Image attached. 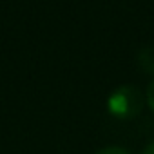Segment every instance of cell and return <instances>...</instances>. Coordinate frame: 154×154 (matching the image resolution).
Here are the masks:
<instances>
[{
  "label": "cell",
  "mask_w": 154,
  "mask_h": 154,
  "mask_svg": "<svg viewBox=\"0 0 154 154\" xmlns=\"http://www.w3.org/2000/svg\"><path fill=\"white\" fill-rule=\"evenodd\" d=\"M94 154H129V150L123 149V147H114L112 145V147H103V149H100Z\"/></svg>",
  "instance_id": "cell-3"
},
{
  "label": "cell",
  "mask_w": 154,
  "mask_h": 154,
  "mask_svg": "<svg viewBox=\"0 0 154 154\" xmlns=\"http://www.w3.org/2000/svg\"><path fill=\"white\" fill-rule=\"evenodd\" d=\"M141 154H154V141H150V143L141 150Z\"/></svg>",
  "instance_id": "cell-5"
},
{
  "label": "cell",
  "mask_w": 154,
  "mask_h": 154,
  "mask_svg": "<svg viewBox=\"0 0 154 154\" xmlns=\"http://www.w3.org/2000/svg\"><path fill=\"white\" fill-rule=\"evenodd\" d=\"M138 63L145 72L154 74V47H145L138 54Z\"/></svg>",
  "instance_id": "cell-2"
},
{
  "label": "cell",
  "mask_w": 154,
  "mask_h": 154,
  "mask_svg": "<svg viewBox=\"0 0 154 154\" xmlns=\"http://www.w3.org/2000/svg\"><path fill=\"white\" fill-rule=\"evenodd\" d=\"M145 103L143 93L136 85H120L107 98V112L122 122L136 118Z\"/></svg>",
  "instance_id": "cell-1"
},
{
  "label": "cell",
  "mask_w": 154,
  "mask_h": 154,
  "mask_svg": "<svg viewBox=\"0 0 154 154\" xmlns=\"http://www.w3.org/2000/svg\"><path fill=\"white\" fill-rule=\"evenodd\" d=\"M145 100H147V105L150 107V111L154 112V80L149 84L147 87V93H145Z\"/></svg>",
  "instance_id": "cell-4"
}]
</instances>
